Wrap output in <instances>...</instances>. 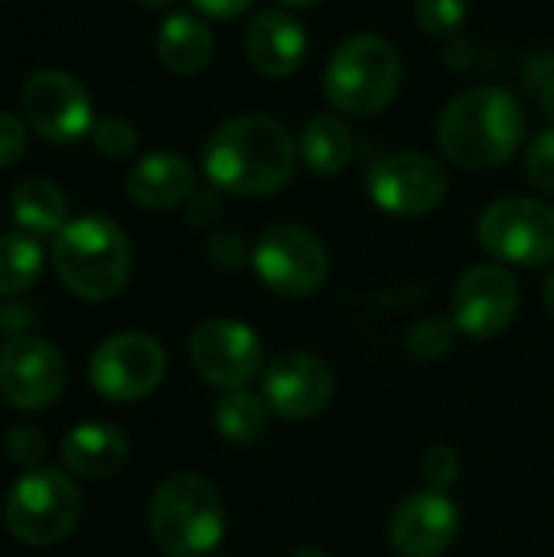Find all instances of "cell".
I'll list each match as a JSON object with an SVG mask.
<instances>
[{
    "label": "cell",
    "instance_id": "1",
    "mask_svg": "<svg viewBox=\"0 0 554 557\" xmlns=\"http://www.w3.org/2000/svg\"><path fill=\"white\" fill-rule=\"evenodd\" d=\"M294 166L297 144L271 114L229 117L202 147V170L209 183L232 196H271L291 183Z\"/></svg>",
    "mask_w": 554,
    "mask_h": 557
},
{
    "label": "cell",
    "instance_id": "2",
    "mask_svg": "<svg viewBox=\"0 0 554 557\" xmlns=\"http://www.w3.org/2000/svg\"><path fill=\"white\" fill-rule=\"evenodd\" d=\"M526 137V111L513 91L477 85L457 95L438 117V144L457 166L490 170L506 163Z\"/></svg>",
    "mask_w": 554,
    "mask_h": 557
},
{
    "label": "cell",
    "instance_id": "3",
    "mask_svg": "<svg viewBox=\"0 0 554 557\" xmlns=\"http://www.w3.org/2000/svg\"><path fill=\"white\" fill-rule=\"evenodd\" d=\"M52 264L59 281L82 300H108L127 284L131 242L111 219L82 215L56 235Z\"/></svg>",
    "mask_w": 554,
    "mask_h": 557
},
{
    "label": "cell",
    "instance_id": "4",
    "mask_svg": "<svg viewBox=\"0 0 554 557\" xmlns=\"http://www.w3.org/2000/svg\"><path fill=\"white\" fill-rule=\"evenodd\" d=\"M225 532L219 490L199 473L167 476L150 503V535L170 557H206Z\"/></svg>",
    "mask_w": 554,
    "mask_h": 557
},
{
    "label": "cell",
    "instance_id": "5",
    "mask_svg": "<svg viewBox=\"0 0 554 557\" xmlns=\"http://www.w3.org/2000/svg\"><path fill=\"white\" fill-rule=\"evenodd\" d=\"M402 85V55L398 49L376 33L349 36L336 46L323 72V91L333 108L369 117L385 111Z\"/></svg>",
    "mask_w": 554,
    "mask_h": 557
},
{
    "label": "cell",
    "instance_id": "6",
    "mask_svg": "<svg viewBox=\"0 0 554 557\" xmlns=\"http://www.w3.org/2000/svg\"><path fill=\"white\" fill-rule=\"evenodd\" d=\"M3 516H7V529L13 532V539L33 548H46L72 535V529L78 525L82 493L59 470H49V467L29 470L10 490Z\"/></svg>",
    "mask_w": 554,
    "mask_h": 557
},
{
    "label": "cell",
    "instance_id": "7",
    "mask_svg": "<svg viewBox=\"0 0 554 557\" xmlns=\"http://www.w3.org/2000/svg\"><path fill=\"white\" fill-rule=\"evenodd\" d=\"M251 264H255L258 281L271 294L287 297V300L310 297L313 290L323 287L330 274V258H327L323 242L304 225H291V222L271 225L258 238L251 251Z\"/></svg>",
    "mask_w": 554,
    "mask_h": 557
},
{
    "label": "cell",
    "instance_id": "8",
    "mask_svg": "<svg viewBox=\"0 0 554 557\" xmlns=\"http://www.w3.org/2000/svg\"><path fill=\"white\" fill-rule=\"evenodd\" d=\"M480 245L519 268H542L554 258V209L529 199V196H509L483 209L477 225Z\"/></svg>",
    "mask_w": 554,
    "mask_h": 557
},
{
    "label": "cell",
    "instance_id": "9",
    "mask_svg": "<svg viewBox=\"0 0 554 557\" xmlns=\"http://www.w3.org/2000/svg\"><path fill=\"white\" fill-rule=\"evenodd\" d=\"M366 189L382 212L415 219L434 212L444 202L447 173L434 157L418 150H402V153H385L369 166Z\"/></svg>",
    "mask_w": 554,
    "mask_h": 557
},
{
    "label": "cell",
    "instance_id": "10",
    "mask_svg": "<svg viewBox=\"0 0 554 557\" xmlns=\"http://www.w3.org/2000/svg\"><path fill=\"white\" fill-rule=\"evenodd\" d=\"M23 114L26 124L52 144H72L85 134H91L95 111L85 85L59 69H39L26 78L23 91Z\"/></svg>",
    "mask_w": 554,
    "mask_h": 557
},
{
    "label": "cell",
    "instance_id": "11",
    "mask_svg": "<svg viewBox=\"0 0 554 557\" xmlns=\"http://www.w3.org/2000/svg\"><path fill=\"white\" fill-rule=\"evenodd\" d=\"M261 359H264L261 339L242 320L216 317L199 323L189 336L193 369L209 385H219L225 392L245 388L261 372Z\"/></svg>",
    "mask_w": 554,
    "mask_h": 557
},
{
    "label": "cell",
    "instance_id": "12",
    "mask_svg": "<svg viewBox=\"0 0 554 557\" xmlns=\"http://www.w3.org/2000/svg\"><path fill=\"white\" fill-rule=\"evenodd\" d=\"M91 385L111 401H137L150 395L163 372L167 356L163 346L147 333H121L98 346L91 356Z\"/></svg>",
    "mask_w": 554,
    "mask_h": 557
},
{
    "label": "cell",
    "instance_id": "13",
    "mask_svg": "<svg viewBox=\"0 0 554 557\" xmlns=\"http://www.w3.org/2000/svg\"><path fill=\"white\" fill-rule=\"evenodd\" d=\"M65 388L59 349L36 336H16L0 352V392L20 411L49 408Z\"/></svg>",
    "mask_w": 554,
    "mask_h": 557
},
{
    "label": "cell",
    "instance_id": "14",
    "mask_svg": "<svg viewBox=\"0 0 554 557\" xmlns=\"http://www.w3.org/2000/svg\"><path fill=\"white\" fill-rule=\"evenodd\" d=\"M519 310V284L503 264L470 268L454 290V326L464 336L490 339L503 333Z\"/></svg>",
    "mask_w": 554,
    "mask_h": 557
},
{
    "label": "cell",
    "instance_id": "15",
    "mask_svg": "<svg viewBox=\"0 0 554 557\" xmlns=\"http://www.w3.org/2000/svg\"><path fill=\"white\" fill-rule=\"evenodd\" d=\"M336 382L323 359L310 352H281L264 369V401L287 421H310L333 401Z\"/></svg>",
    "mask_w": 554,
    "mask_h": 557
},
{
    "label": "cell",
    "instance_id": "16",
    "mask_svg": "<svg viewBox=\"0 0 554 557\" xmlns=\"http://www.w3.org/2000/svg\"><path fill=\"white\" fill-rule=\"evenodd\" d=\"M460 516L444 493L408 496L389 522V542L402 557H441L457 539Z\"/></svg>",
    "mask_w": 554,
    "mask_h": 557
},
{
    "label": "cell",
    "instance_id": "17",
    "mask_svg": "<svg viewBox=\"0 0 554 557\" xmlns=\"http://www.w3.org/2000/svg\"><path fill=\"white\" fill-rule=\"evenodd\" d=\"M245 55L268 78L294 75L307 59V33L284 10H261L245 26Z\"/></svg>",
    "mask_w": 554,
    "mask_h": 557
},
{
    "label": "cell",
    "instance_id": "18",
    "mask_svg": "<svg viewBox=\"0 0 554 557\" xmlns=\"http://www.w3.org/2000/svg\"><path fill=\"white\" fill-rule=\"evenodd\" d=\"M193 183L196 173L189 166V160H183L173 150H157L140 157L131 170H127V196L140 206V209H173L180 202H186L193 196Z\"/></svg>",
    "mask_w": 554,
    "mask_h": 557
},
{
    "label": "cell",
    "instance_id": "19",
    "mask_svg": "<svg viewBox=\"0 0 554 557\" xmlns=\"http://www.w3.org/2000/svg\"><path fill=\"white\" fill-rule=\"evenodd\" d=\"M62 460L85 480H104L127 460V437L104 421H88L62 437Z\"/></svg>",
    "mask_w": 554,
    "mask_h": 557
},
{
    "label": "cell",
    "instance_id": "20",
    "mask_svg": "<svg viewBox=\"0 0 554 557\" xmlns=\"http://www.w3.org/2000/svg\"><path fill=\"white\" fill-rule=\"evenodd\" d=\"M212 29L193 13H173L157 33V55L173 75H196L212 59Z\"/></svg>",
    "mask_w": 554,
    "mask_h": 557
},
{
    "label": "cell",
    "instance_id": "21",
    "mask_svg": "<svg viewBox=\"0 0 554 557\" xmlns=\"http://www.w3.org/2000/svg\"><path fill=\"white\" fill-rule=\"evenodd\" d=\"M13 219L26 235H59L69 225V206L56 183L23 180L13 189Z\"/></svg>",
    "mask_w": 554,
    "mask_h": 557
},
{
    "label": "cell",
    "instance_id": "22",
    "mask_svg": "<svg viewBox=\"0 0 554 557\" xmlns=\"http://www.w3.org/2000/svg\"><path fill=\"white\" fill-rule=\"evenodd\" d=\"M353 134L349 127L336 117V114H317L307 121L304 134H300V147L297 153L304 157V163L320 173V176H333L340 173L349 160H353Z\"/></svg>",
    "mask_w": 554,
    "mask_h": 557
},
{
    "label": "cell",
    "instance_id": "23",
    "mask_svg": "<svg viewBox=\"0 0 554 557\" xmlns=\"http://www.w3.org/2000/svg\"><path fill=\"white\" fill-rule=\"evenodd\" d=\"M216 428L232 444H251L268 428V401L245 388L225 392L216 405Z\"/></svg>",
    "mask_w": 554,
    "mask_h": 557
},
{
    "label": "cell",
    "instance_id": "24",
    "mask_svg": "<svg viewBox=\"0 0 554 557\" xmlns=\"http://www.w3.org/2000/svg\"><path fill=\"white\" fill-rule=\"evenodd\" d=\"M42 271V248L26 232L0 235V297L29 290Z\"/></svg>",
    "mask_w": 554,
    "mask_h": 557
},
{
    "label": "cell",
    "instance_id": "25",
    "mask_svg": "<svg viewBox=\"0 0 554 557\" xmlns=\"http://www.w3.org/2000/svg\"><path fill=\"white\" fill-rule=\"evenodd\" d=\"M470 0H415L418 26L434 39H451L467 23Z\"/></svg>",
    "mask_w": 554,
    "mask_h": 557
},
{
    "label": "cell",
    "instance_id": "26",
    "mask_svg": "<svg viewBox=\"0 0 554 557\" xmlns=\"http://www.w3.org/2000/svg\"><path fill=\"white\" fill-rule=\"evenodd\" d=\"M460 330L454 326V320H441V317H431V320H421L411 333H408V352L421 362H434V359H444L451 349H454V336Z\"/></svg>",
    "mask_w": 554,
    "mask_h": 557
},
{
    "label": "cell",
    "instance_id": "27",
    "mask_svg": "<svg viewBox=\"0 0 554 557\" xmlns=\"http://www.w3.org/2000/svg\"><path fill=\"white\" fill-rule=\"evenodd\" d=\"M91 140L104 157L124 160L137 150V127L121 114H108V117H98L91 124Z\"/></svg>",
    "mask_w": 554,
    "mask_h": 557
},
{
    "label": "cell",
    "instance_id": "28",
    "mask_svg": "<svg viewBox=\"0 0 554 557\" xmlns=\"http://www.w3.org/2000/svg\"><path fill=\"white\" fill-rule=\"evenodd\" d=\"M421 473L428 480V490L447 493L457 483V476H460V457H457V450L454 447H444V444L431 447L424 454V460H421Z\"/></svg>",
    "mask_w": 554,
    "mask_h": 557
},
{
    "label": "cell",
    "instance_id": "29",
    "mask_svg": "<svg viewBox=\"0 0 554 557\" xmlns=\"http://www.w3.org/2000/svg\"><path fill=\"white\" fill-rule=\"evenodd\" d=\"M526 173L532 180V186H539L542 193H554V127L542 131L526 153Z\"/></svg>",
    "mask_w": 554,
    "mask_h": 557
},
{
    "label": "cell",
    "instance_id": "30",
    "mask_svg": "<svg viewBox=\"0 0 554 557\" xmlns=\"http://www.w3.org/2000/svg\"><path fill=\"white\" fill-rule=\"evenodd\" d=\"M7 454L20 467H36L46 454V437L33 424H20L7 434Z\"/></svg>",
    "mask_w": 554,
    "mask_h": 557
},
{
    "label": "cell",
    "instance_id": "31",
    "mask_svg": "<svg viewBox=\"0 0 554 557\" xmlns=\"http://www.w3.org/2000/svg\"><path fill=\"white\" fill-rule=\"evenodd\" d=\"M29 147V134H26V124L10 114V111H0V170L16 163Z\"/></svg>",
    "mask_w": 554,
    "mask_h": 557
},
{
    "label": "cell",
    "instance_id": "32",
    "mask_svg": "<svg viewBox=\"0 0 554 557\" xmlns=\"http://www.w3.org/2000/svg\"><path fill=\"white\" fill-rule=\"evenodd\" d=\"M209 258H212L219 268H225V271L238 268V264L245 261V242H242V235H235V232L216 235V238L209 242Z\"/></svg>",
    "mask_w": 554,
    "mask_h": 557
},
{
    "label": "cell",
    "instance_id": "33",
    "mask_svg": "<svg viewBox=\"0 0 554 557\" xmlns=\"http://www.w3.org/2000/svg\"><path fill=\"white\" fill-rule=\"evenodd\" d=\"M202 16H212V20H232L238 13H245L255 0H189Z\"/></svg>",
    "mask_w": 554,
    "mask_h": 557
},
{
    "label": "cell",
    "instance_id": "34",
    "mask_svg": "<svg viewBox=\"0 0 554 557\" xmlns=\"http://www.w3.org/2000/svg\"><path fill=\"white\" fill-rule=\"evenodd\" d=\"M219 219V199L209 193H196L189 196V222L193 225H209Z\"/></svg>",
    "mask_w": 554,
    "mask_h": 557
},
{
    "label": "cell",
    "instance_id": "35",
    "mask_svg": "<svg viewBox=\"0 0 554 557\" xmlns=\"http://www.w3.org/2000/svg\"><path fill=\"white\" fill-rule=\"evenodd\" d=\"M545 75V82L539 85V91H542V104H545V114L554 121V72H542Z\"/></svg>",
    "mask_w": 554,
    "mask_h": 557
},
{
    "label": "cell",
    "instance_id": "36",
    "mask_svg": "<svg viewBox=\"0 0 554 557\" xmlns=\"http://www.w3.org/2000/svg\"><path fill=\"white\" fill-rule=\"evenodd\" d=\"M545 310L554 317V271L549 274V281H545Z\"/></svg>",
    "mask_w": 554,
    "mask_h": 557
},
{
    "label": "cell",
    "instance_id": "37",
    "mask_svg": "<svg viewBox=\"0 0 554 557\" xmlns=\"http://www.w3.org/2000/svg\"><path fill=\"white\" fill-rule=\"evenodd\" d=\"M291 557H330L327 552H317V548H297Z\"/></svg>",
    "mask_w": 554,
    "mask_h": 557
},
{
    "label": "cell",
    "instance_id": "38",
    "mask_svg": "<svg viewBox=\"0 0 554 557\" xmlns=\"http://www.w3.org/2000/svg\"><path fill=\"white\" fill-rule=\"evenodd\" d=\"M140 7H150V10H163V7H170L173 0H137Z\"/></svg>",
    "mask_w": 554,
    "mask_h": 557
},
{
    "label": "cell",
    "instance_id": "39",
    "mask_svg": "<svg viewBox=\"0 0 554 557\" xmlns=\"http://www.w3.org/2000/svg\"><path fill=\"white\" fill-rule=\"evenodd\" d=\"M281 3H287V7H313L320 0H281Z\"/></svg>",
    "mask_w": 554,
    "mask_h": 557
},
{
    "label": "cell",
    "instance_id": "40",
    "mask_svg": "<svg viewBox=\"0 0 554 557\" xmlns=\"http://www.w3.org/2000/svg\"><path fill=\"white\" fill-rule=\"evenodd\" d=\"M0 3H3V0H0Z\"/></svg>",
    "mask_w": 554,
    "mask_h": 557
}]
</instances>
